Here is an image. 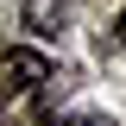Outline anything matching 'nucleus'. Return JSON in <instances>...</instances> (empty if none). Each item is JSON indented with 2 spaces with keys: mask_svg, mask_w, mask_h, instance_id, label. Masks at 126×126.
Instances as JSON below:
<instances>
[{
  "mask_svg": "<svg viewBox=\"0 0 126 126\" xmlns=\"http://www.w3.org/2000/svg\"><path fill=\"white\" fill-rule=\"evenodd\" d=\"M0 76H6V88H38V82H50V57L25 50V44H6L0 50Z\"/></svg>",
  "mask_w": 126,
  "mask_h": 126,
  "instance_id": "obj_1",
  "label": "nucleus"
},
{
  "mask_svg": "<svg viewBox=\"0 0 126 126\" xmlns=\"http://www.w3.org/2000/svg\"><path fill=\"white\" fill-rule=\"evenodd\" d=\"M69 126H113L107 113H82V120H69Z\"/></svg>",
  "mask_w": 126,
  "mask_h": 126,
  "instance_id": "obj_2",
  "label": "nucleus"
},
{
  "mask_svg": "<svg viewBox=\"0 0 126 126\" xmlns=\"http://www.w3.org/2000/svg\"><path fill=\"white\" fill-rule=\"evenodd\" d=\"M120 44H126V13H120Z\"/></svg>",
  "mask_w": 126,
  "mask_h": 126,
  "instance_id": "obj_3",
  "label": "nucleus"
}]
</instances>
